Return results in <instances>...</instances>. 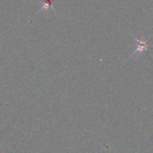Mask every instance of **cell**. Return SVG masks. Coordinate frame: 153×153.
I'll list each match as a JSON object with an SVG mask.
<instances>
[{"label": "cell", "instance_id": "7a4b0ae2", "mask_svg": "<svg viewBox=\"0 0 153 153\" xmlns=\"http://www.w3.org/2000/svg\"><path fill=\"white\" fill-rule=\"evenodd\" d=\"M45 5H44V7L42 8V9H48V8H50L51 7V5H52L53 4V1L52 0H45Z\"/></svg>", "mask_w": 153, "mask_h": 153}, {"label": "cell", "instance_id": "6da1fadb", "mask_svg": "<svg viewBox=\"0 0 153 153\" xmlns=\"http://www.w3.org/2000/svg\"><path fill=\"white\" fill-rule=\"evenodd\" d=\"M134 39L137 42V48L134 51V52L131 55V56H133L134 55H135L137 53H142L144 51H148L149 43L146 39L145 38V37L141 36L140 39H138L136 37H134Z\"/></svg>", "mask_w": 153, "mask_h": 153}]
</instances>
